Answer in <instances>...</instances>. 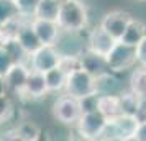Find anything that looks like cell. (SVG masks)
<instances>
[{"mask_svg": "<svg viewBox=\"0 0 146 141\" xmlns=\"http://www.w3.org/2000/svg\"><path fill=\"white\" fill-rule=\"evenodd\" d=\"M58 25L67 33H77L87 26V10L80 0H62Z\"/></svg>", "mask_w": 146, "mask_h": 141, "instance_id": "6da1fadb", "label": "cell"}, {"mask_svg": "<svg viewBox=\"0 0 146 141\" xmlns=\"http://www.w3.org/2000/svg\"><path fill=\"white\" fill-rule=\"evenodd\" d=\"M138 123L139 121L136 120L135 115L120 113L118 117L107 120V125L104 128L102 134H100V140H121V141L133 140Z\"/></svg>", "mask_w": 146, "mask_h": 141, "instance_id": "7a4b0ae2", "label": "cell"}, {"mask_svg": "<svg viewBox=\"0 0 146 141\" xmlns=\"http://www.w3.org/2000/svg\"><path fill=\"white\" fill-rule=\"evenodd\" d=\"M64 90L67 95H71L77 100L90 94H95V77L82 67L76 69L67 74Z\"/></svg>", "mask_w": 146, "mask_h": 141, "instance_id": "3957f363", "label": "cell"}, {"mask_svg": "<svg viewBox=\"0 0 146 141\" xmlns=\"http://www.w3.org/2000/svg\"><path fill=\"white\" fill-rule=\"evenodd\" d=\"M77 131L84 140H100V134L107 125V118L99 110L84 112L77 120Z\"/></svg>", "mask_w": 146, "mask_h": 141, "instance_id": "277c9868", "label": "cell"}, {"mask_svg": "<svg viewBox=\"0 0 146 141\" xmlns=\"http://www.w3.org/2000/svg\"><path fill=\"white\" fill-rule=\"evenodd\" d=\"M80 113H82V110H80L79 100L67 94L61 95L53 105L54 118L58 121H61L62 125H76Z\"/></svg>", "mask_w": 146, "mask_h": 141, "instance_id": "5b68a950", "label": "cell"}, {"mask_svg": "<svg viewBox=\"0 0 146 141\" xmlns=\"http://www.w3.org/2000/svg\"><path fill=\"white\" fill-rule=\"evenodd\" d=\"M107 62H108V69L112 72H121L126 71L136 62L135 58V46L125 44L121 41H117L113 49L107 56Z\"/></svg>", "mask_w": 146, "mask_h": 141, "instance_id": "8992f818", "label": "cell"}, {"mask_svg": "<svg viewBox=\"0 0 146 141\" xmlns=\"http://www.w3.org/2000/svg\"><path fill=\"white\" fill-rule=\"evenodd\" d=\"M61 53L56 49L54 44H41L36 51L30 54V69L48 72L49 69L58 66Z\"/></svg>", "mask_w": 146, "mask_h": 141, "instance_id": "52a82bcc", "label": "cell"}, {"mask_svg": "<svg viewBox=\"0 0 146 141\" xmlns=\"http://www.w3.org/2000/svg\"><path fill=\"white\" fill-rule=\"evenodd\" d=\"M131 18H133L131 13H128V12L113 10V12L105 13V17L100 21V25H102V28L105 30L107 33H110L115 40L118 41L120 38L123 36L126 26H128V23L131 21Z\"/></svg>", "mask_w": 146, "mask_h": 141, "instance_id": "ba28073f", "label": "cell"}, {"mask_svg": "<svg viewBox=\"0 0 146 141\" xmlns=\"http://www.w3.org/2000/svg\"><path fill=\"white\" fill-rule=\"evenodd\" d=\"M117 40L113 38L110 33H107L102 28V25H97L95 28L90 30L89 38H87V49H90L94 53L100 54V56H108V53L113 49Z\"/></svg>", "mask_w": 146, "mask_h": 141, "instance_id": "9c48e42d", "label": "cell"}, {"mask_svg": "<svg viewBox=\"0 0 146 141\" xmlns=\"http://www.w3.org/2000/svg\"><path fill=\"white\" fill-rule=\"evenodd\" d=\"M31 26H33L35 33L38 36V40L41 41V44H54L59 40V31L61 28L58 25V21L53 20H43V18H31L30 20Z\"/></svg>", "mask_w": 146, "mask_h": 141, "instance_id": "30bf717a", "label": "cell"}, {"mask_svg": "<svg viewBox=\"0 0 146 141\" xmlns=\"http://www.w3.org/2000/svg\"><path fill=\"white\" fill-rule=\"evenodd\" d=\"M23 18H27V17H21L20 23H18V28H17V33H15V40L20 43V46L28 54H31L33 51H36L41 46V41L38 40V36L35 33L31 23L25 21Z\"/></svg>", "mask_w": 146, "mask_h": 141, "instance_id": "8fae6325", "label": "cell"}, {"mask_svg": "<svg viewBox=\"0 0 146 141\" xmlns=\"http://www.w3.org/2000/svg\"><path fill=\"white\" fill-rule=\"evenodd\" d=\"M46 94H48V85H46L44 72L30 69L21 95H28V99H41Z\"/></svg>", "mask_w": 146, "mask_h": 141, "instance_id": "7c38bea8", "label": "cell"}, {"mask_svg": "<svg viewBox=\"0 0 146 141\" xmlns=\"http://www.w3.org/2000/svg\"><path fill=\"white\" fill-rule=\"evenodd\" d=\"M79 58H80L82 69H86L87 72H90L94 77H99V75L105 74V72H110L105 56H100V54L94 53L90 49H86L82 54H79Z\"/></svg>", "mask_w": 146, "mask_h": 141, "instance_id": "4fadbf2b", "label": "cell"}, {"mask_svg": "<svg viewBox=\"0 0 146 141\" xmlns=\"http://www.w3.org/2000/svg\"><path fill=\"white\" fill-rule=\"evenodd\" d=\"M28 72H30V67L27 64H21V62H15L13 66L10 67L7 74H5V82H7V89L13 90L17 94L23 92L25 87V82H27Z\"/></svg>", "mask_w": 146, "mask_h": 141, "instance_id": "5bb4252c", "label": "cell"}, {"mask_svg": "<svg viewBox=\"0 0 146 141\" xmlns=\"http://www.w3.org/2000/svg\"><path fill=\"white\" fill-rule=\"evenodd\" d=\"M97 110L105 117L107 120L115 118L121 113L118 94H99L97 99Z\"/></svg>", "mask_w": 146, "mask_h": 141, "instance_id": "9a60e30c", "label": "cell"}, {"mask_svg": "<svg viewBox=\"0 0 146 141\" xmlns=\"http://www.w3.org/2000/svg\"><path fill=\"white\" fill-rule=\"evenodd\" d=\"M61 2L59 0H40L35 7L33 17L35 18H43V20H53L58 21ZM31 17V18H33Z\"/></svg>", "mask_w": 146, "mask_h": 141, "instance_id": "2e32d148", "label": "cell"}, {"mask_svg": "<svg viewBox=\"0 0 146 141\" xmlns=\"http://www.w3.org/2000/svg\"><path fill=\"white\" fill-rule=\"evenodd\" d=\"M145 34H146V25L141 20H138V18H131V21L128 23L125 33H123V36L118 41L125 43V44H130V46H136Z\"/></svg>", "mask_w": 146, "mask_h": 141, "instance_id": "e0dca14e", "label": "cell"}, {"mask_svg": "<svg viewBox=\"0 0 146 141\" xmlns=\"http://www.w3.org/2000/svg\"><path fill=\"white\" fill-rule=\"evenodd\" d=\"M44 77H46L48 92H61V90H64L67 74L64 71H61L58 66L49 69L48 72H44Z\"/></svg>", "mask_w": 146, "mask_h": 141, "instance_id": "ac0fdd59", "label": "cell"}, {"mask_svg": "<svg viewBox=\"0 0 146 141\" xmlns=\"http://www.w3.org/2000/svg\"><path fill=\"white\" fill-rule=\"evenodd\" d=\"M120 97V107H121V113H126V115H136L138 108L141 107L143 103V97L136 95L133 90L130 92H123V94H118Z\"/></svg>", "mask_w": 146, "mask_h": 141, "instance_id": "d6986e66", "label": "cell"}, {"mask_svg": "<svg viewBox=\"0 0 146 141\" xmlns=\"http://www.w3.org/2000/svg\"><path fill=\"white\" fill-rule=\"evenodd\" d=\"M130 90H133L136 95L146 99V67L139 66L135 69L130 75Z\"/></svg>", "mask_w": 146, "mask_h": 141, "instance_id": "ffe728a7", "label": "cell"}, {"mask_svg": "<svg viewBox=\"0 0 146 141\" xmlns=\"http://www.w3.org/2000/svg\"><path fill=\"white\" fill-rule=\"evenodd\" d=\"M18 17H21V13L15 0H0V26L7 25L8 21Z\"/></svg>", "mask_w": 146, "mask_h": 141, "instance_id": "44dd1931", "label": "cell"}, {"mask_svg": "<svg viewBox=\"0 0 146 141\" xmlns=\"http://www.w3.org/2000/svg\"><path fill=\"white\" fill-rule=\"evenodd\" d=\"M15 130H17V136H18V140H23V141H36V140H40L41 130H40V126H38L36 123H33V121H23V123H20Z\"/></svg>", "mask_w": 146, "mask_h": 141, "instance_id": "7402d4cb", "label": "cell"}, {"mask_svg": "<svg viewBox=\"0 0 146 141\" xmlns=\"http://www.w3.org/2000/svg\"><path fill=\"white\" fill-rule=\"evenodd\" d=\"M58 67L61 71H64L66 74L72 72L76 69H80V58L76 54H61L59 61H58Z\"/></svg>", "mask_w": 146, "mask_h": 141, "instance_id": "603a6c76", "label": "cell"}, {"mask_svg": "<svg viewBox=\"0 0 146 141\" xmlns=\"http://www.w3.org/2000/svg\"><path fill=\"white\" fill-rule=\"evenodd\" d=\"M13 64H15V61L12 58V54L8 53V49L5 46L0 44V74L5 75Z\"/></svg>", "mask_w": 146, "mask_h": 141, "instance_id": "cb8c5ba5", "label": "cell"}, {"mask_svg": "<svg viewBox=\"0 0 146 141\" xmlns=\"http://www.w3.org/2000/svg\"><path fill=\"white\" fill-rule=\"evenodd\" d=\"M12 112H13V105H12V100L8 99V95H0V121L8 120Z\"/></svg>", "mask_w": 146, "mask_h": 141, "instance_id": "d4e9b609", "label": "cell"}, {"mask_svg": "<svg viewBox=\"0 0 146 141\" xmlns=\"http://www.w3.org/2000/svg\"><path fill=\"white\" fill-rule=\"evenodd\" d=\"M97 99H99V94L97 92L79 99V105H80L82 113L84 112H94V110H97Z\"/></svg>", "mask_w": 146, "mask_h": 141, "instance_id": "484cf974", "label": "cell"}, {"mask_svg": "<svg viewBox=\"0 0 146 141\" xmlns=\"http://www.w3.org/2000/svg\"><path fill=\"white\" fill-rule=\"evenodd\" d=\"M17 5H18V10H20L21 17H33L35 7L40 0H15Z\"/></svg>", "mask_w": 146, "mask_h": 141, "instance_id": "4316f807", "label": "cell"}, {"mask_svg": "<svg viewBox=\"0 0 146 141\" xmlns=\"http://www.w3.org/2000/svg\"><path fill=\"white\" fill-rule=\"evenodd\" d=\"M135 58L141 67H146V34L139 40V43L135 46Z\"/></svg>", "mask_w": 146, "mask_h": 141, "instance_id": "83f0119b", "label": "cell"}, {"mask_svg": "<svg viewBox=\"0 0 146 141\" xmlns=\"http://www.w3.org/2000/svg\"><path fill=\"white\" fill-rule=\"evenodd\" d=\"M133 140L146 141V120H145V121H139V123H138V126H136V131H135Z\"/></svg>", "mask_w": 146, "mask_h": 141, "instance_id": "f1b7e54d", "label": "cell"}, {"mask_svg": "<svg viewBox=\"0 0 146 141\" xmlns=\"http://www.w3.org/2000/svg\"><path fill=\"white\" fill-rule=\"evenodd\" d=\"M7 82H5V75H2L0 74V95H3V94H7Z\"/></svg>", "mask_w": 146, "mask_h": 141, "instance_id": "f546056e", "label": "cell"}, {"mask_svg": "<svg viewBox=\"0 0 146 141\" xmlns=\"http://www.w3.org/2000/svg\"><path fill=\"white\" fill-rule=\"evenodd\" d=\"M59 2H62V0H59Z\"/></svg>", "mask_w": 146, "mask_h": 141, "instance_id": "4dcf8cb0", "label": "cell"}]
</instances>
